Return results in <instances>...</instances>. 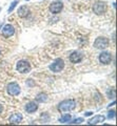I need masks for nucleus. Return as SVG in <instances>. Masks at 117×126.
I'll list each match as a JSON object with an SVG mask.
<instances>
[{
	"label": "nucleus",
	"instance_id": "obj_1",
	"mask_svg": "<svg viewBox=\"0 0 117 126\" xmlns=\"http://www.w3.org/2000/svg\"><path fill=\"white\" fill-rule=\"evenodd\" d=\"M75 107H76V102L72 99L63 100L58 104V110L59 111H70V110H73Z\"/></svg>",
	"mask_w": 117,
	"mask_h": 126
},
{
	"label": "nucleus",
	"instance_id": "obj_13",
	"mask_svg": "<svg viewBox=\"0 0 117 126\" xmlns=\"http://www.w3.org/2000/svg\"><path fill=\"white\" fill-rule=\"evenodd\" d=\"M38 109V105H37V103L36 102H29V103H26V105H25V110L28 111L29 113H33V112H35L36 110Z\"/></svg>",
	"mask_w": 117,
	"mask_h": 126
},
{
	"label": "nucleus",
	"instance_id": "obj_14",
	"mask_svg": "<svg viewBox=\"0 0 117 126\" xmlns=\"http://www.w3.org/2000/svg\"><path fill=\"white\" fill-rule=\"evenodd\" d=\"M29 7L26 6V5H21L20 7L18 9V16L19 17H21V18H24L26 17V16L29 15Z\"/></svg>",
	"mask_w": 117,
	"mask_h": 126
},
{
	"label": "nucleus",
	"instance_id": "obj_22",
	"mask_svg": "<svg viewBox=\"0 0 117 126\" xmlns=\"http://www.w3.org/2000/svg\"><path fill=\"white\" fill-rule=\"evenodd\" d=\"M92 113H93L92 111H87V112L84 113V116H85V117H89V116H92Z\"/></svg>",
	"mask_w": 117,
	"mask_h": 126
},
{
	"label": "nucleus",
	"instance_id": "obj_18",
	"mask_svg": "<svg viewBox=\"0 0 117 126\" xmlns=\"http://www.w3.org/2000/svg\"><path fill=\"white\" fill-rule=\"evenodd\" d=\"M83 122L82 118H78V119H75L73 122H69V123H72V124H81Z\"/></svg>",
	"mask_w": 117,
	"mask_h": 126
},
{
	"label": "nucleus",
	"instance_id": "obj_6",
	"mask_svg": "<svg viewBox=\"0 0 117 126\" xmlns=\"http://www.w3.org/2000/svg\"><path fill=\"white\" fill-rule=\"evenodd\" d=\"M106 3L101 2V1H97L93 4V12L96 15H102L106 12Z\"/></svg>",
	"mask_w": 117,
	"mask_h": 126
},
{
	"label": "nucleus",
	"instance_id": "obj_17",
	"mask_svg": "<svg viewBox=\"0 0 117 126\" xmlns=\"http://www.w3.org/2000/svg\"><path fill=\"white\" fill-rule=\"evenodd\" d=\"M18 3H19V0H14V1L11 3V5H10V7H9V10H7V13L11 14L12 12L14 11V9L16 7V5L18 4Z\"/></svg>",
	"mask_w": 117,
	"mask_h": 126
},
{
	"label": "nucleus",
	"instance_id": "obj_4",
	"mask_svg": "<svg viewBox=\"0 0 117 126\" xmlns=\"http://www.w3.org/2000/svg\"><path fill=\"white\" fill-rule=\"evenodd\" d=\"M6 90L11 96H18V94H20L21 89H20V86H19L18 83H16V82H11V83L7 84Z\"/></svg>",
	"mask_w": 117,
	"mask_h": 126
},
{
	"label": "nucleus",
	"instance_id": "obj_23",
	"mask_svg": "<svg viewBox=\"0 0 117 126\" xmlns=\"http://www.w3.org/2000/svg\"><path fill=\"white\" fill-rule=\"evenodd\" d=\"M2 110H3V107H2V105H1V104H0V113H1V112H2Z\"/></svg>",
	"mask_w": 117,
	"mask_h": 126
},
{
	"label": "nucleus",
	"instance_id": "obj_20",
	"mask_svg": "<svg viewBox=\"0 0 117 126\" xmlns=\"http://www.w3.org/2000/svg\"><path fill=\"white\" fill-rule=\"evenodd\" d=\"M108 96H109V98H111V99H112V98H114L115 97V90L113 89V92H112V90L110 89L108 92Z\"/></svg>",
	"mask_w": 117,
	"mask_h": 126
},
{
	"label": "nucleus",
	"instance_id": "obj_9",
	"mask_svg": "<svg viewBox=\"0 0 117 126\" xmlns=\"http://www.w3.org/2000/svg\"><path fill=\"white\" fill-rule=\"evenodd\" d=\"M99 61L102 64H110L112 61V55L108 52H102L99 55Z\"/></svg>",
	"mask_w": 117,
	"mask_h": 126
},
{
	"label": "nucleus",
	"instance_id": "obj_7",
	"mask_svg": "<svg viewBox=\"0 0 117 126\" xmlns=\"http://www.w3.org/2000/svg\"><path fill=\"white\" fill-rule=\"evenodd\" d=\"M62 9H63V3L60 1H54L50 5V12L52 14H59Z\"/></svg>",
	"mask_w": 117,
	"mask_h": 126
},
{
	"label": "nucleus",
	"instance_id": "obj_5",
	"mask_svg": "<svg viewBox=\"0 0 117 126\" xmlns=\"http://www.w3.org/2000/svg\"><path fill=\"white\" fill-rule=\"evenodd\" d=\"M109 46V39L106 37H98L94 42V47L98 49H104Z\"/></svg>",
	"mask_w": 117,
	"mask_h": 126
},
{
	"label": "nucleus",
	"instance_id": "obj_10",
	"mask_svg": "<svg viewBox=\"0 0 117 126\" xmlns=\"http://www.w3.org/2000/svg\"><path fill=\"white\" fill-rule=\"evenodd\" d=\"M69 59L72 63H79L83 59V55L79 52H73L71 55H70Z\"/></svg>",
	"mask_w": 117,
	"mask_h": 126
},
{
	"label": "nucleus",
	"instance_id": "obj_16",
	"mask_svg": "<svg viewBox=\"0 0 117 126\" xmlns=\"http://www.w3.org/2000/svg\"><path fill=\"white\" fill-rule=\"evenodd\" d=\"M70 121H71V115H69V113H67V115H63L59 119L60 123H69Z\"/></svg>",
	"mask_w": 117,
	"mask_h": 126
},
{
	"label": "nucleus",
	"instance_id": "obj_8",
	"mask_svg": "<svg viewBox=\"0 0 117 126\" xmlns=\"http://www.w3.org/2000/svg\"><path fill=\"white\" fill-rule=\"evenodd\" d=\"M1 34H2L5 38L12 37V36H13V35L15 34V29H14V26L11 25V24H5L4 26L2 27Z\"/></svg>",
	"mask_w": 117,
	"mask_h": 126
},
{
	"label": "nucleus",
	"instance_id": "obj_19",
	"mask_svg": "<svg viewBox=\"0 0 117 126\" xmlns=\"http://www.w3.org/2000/svg\"><path fill=\"white\" fill-rule=\"evenodd\" d=\"M108 118L110 120L114 119V118H115V110H111V111H109L108 112Z\"/></svg>",
	"mask_w": 117,
	"mask_h": 126
},
{
	"label": "nucleus",
	"instance_id": "obj_11",
	"mask_svg": "<svg viewBox=\"0 0 117 126\" xmlns=\"http://www.w3.org/2000/svg\"><path fill=\"white\" fill-rule=\"evenodd\" d=\"M104 120H106V117L102 115H97L95 117H93L92 119H90L88 121V124L90 125H94V124H99V123H103Z\"/></svg>",
	"mask_w": 117,
	"mask_h": 126
},
{
	"label": "nucleus",
	"instance_id": "obj_25",
	"mask_svg": "<svg viewBox=\"0 0 117 126\" xmlns=\"http://www.w3.org/2000/svg\"><path fill=\"white\" fill-rule=\"evenodd\" d=\"M26 1H29V0H26Z\"/></svg>",
	"mask_w": 117,
	"mask_h": 126
},
{
	"label": "nucleus",
	"instance_id": "obj_2",
	"mask_svg": "<svg viewBox=\"0 0 117 126\" xmlns=\"http://www.w3.org/2000/svg\"><path fill=\"white\" fill-rule=\"evenodd\" d=\"M31 64L26 60H20L17 62V70L21 74H26L31 72Z\"/></svg>",
	"mask_w": 117,
	"mask_h": 126
},
{
	"label": "nucleus",
	"instance_id": "obj_21",
	"mask_svg": "<svg viewBox=\"0 0 117 126\" xmlns=\"http://www.w3.org/2000/svg\"><path fill=\"white\" fill-rule=\"evenodd\" d=\"M26 84H29V85H31V86H32V85H33L32 79H29V81H26Z\"/></svg>",
	"mask_w": 117,
	"mask_h": 126
},
{
	"label": "nucleus",
	"instance_id": "obj_24",
	"mask_svg": "<svg viewBox=\"0 0 117 126\" xmlns=\"http://www.w3.org/2000/svg\"><path fill=\"white\" fill-rule=\"evenodd\" d=\"M0 55H1V52H0Z\"/></svg>",
	"mask_w": 117,
	"mask_h": 126
},
{
	"label": "nucleus",
	"instance_id": "obj_3",
	"mask_svg": "<svg viewBox=\"0 0 117 126\" xmlns=\"http://www.w3.org/2000/svg\"><path fill=\"white\" fill-rule=\"evenodd\" d=\"M63 67H64V61L62 60L61 58L56 59V60L50 65V69L52 70V72H54V73L61 72V70L63 69Z\"/></svg>",
	"mask_w": 117,
	"mask_h": 126
},
{
	"label": "nucleus",
	"instance_id": "obj_15",
	"mask_svg": "<svg viewBox=\"0 0 117 126\" xmlns=\"http://www.w3.org/2000/svg\"><path fill=\"white\" fill-rule=\"evenodd\" d=\"M36 100L38 102H41V103H43V102H45L46 100H48V96H46V94L41 93V94H39L38 96L36 97Z\"/></svg>",
	"mask_w": 117,
	"mask_h": 126
},
{
	"label": "nucleus",
	"instance_id": "obj_12",
	"mask_svg": "<svg viewBox=\"0 0 117 126\" xmlns=\"http://www.w3.org/2000/svg\"><path fill=\"white\" fill-rule=\"evenodd\" d=\"M23 119V117L20 112H16V113H13L11 117H10V123L12 124H19L21 123V121Z\"/></svg>",
	"mask_w": 117,
	"mask_h": 126
}]
</instances>
